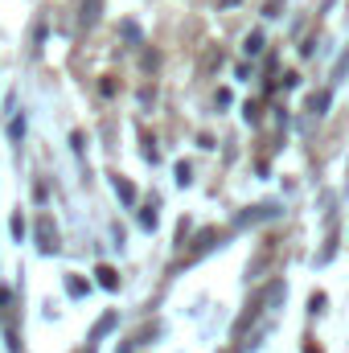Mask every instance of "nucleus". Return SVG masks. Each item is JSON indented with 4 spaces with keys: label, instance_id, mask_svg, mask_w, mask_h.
Masks as SVG:
<instances>
[{
    "label": "nucleus",
    "instance_id": "1",
    "mask_svg": "<svg viewBox=\"0 0 349 353\" xmlns=\"http://www.w3.org/2000/svg\"><path fill=\"white\" fill-rule=\"evenodd\" d=\"M37 247H41V255H54V251H58V230H54L50 218L37 222Z\"/></svg>",
    "mask_w": 349,
    "mask_h": 353
},
{
    "label": "nucleus",
    "instance_id": "2",
    "mask_svg": "<svg viewBox=\"0 0 349 353\" xmlns=\"http://www.w3.org/2000/svg\"><path fill=\"white\" fill-rule=\"evenodd\" d=\"M243 54H247V58H259V54H263V33H259V29H255V33H247Z\"/></svg>",
    "mask_w": 349,
    "mask_h": 353
},
{
    "label": "nucleus",
    "instance_id": "3",
    "mask_svg": "<svg viewBox=\"0 0 349 353\" xmlns=\"http://www.w3.org/2000/svg\"><path fill=\"white\" fill-rule=\"evenodd\" d=\"M94 275H99V283H103L107 292H115V288H119V275H115V267H99Z\"/></svg>",
    "mask_w": 349,
    "mask_h": 353
},
{
    "label": "nucleus",
    "instance_id": "4",
    "mask_svg": "<svg viewBox=\"0 0 349 353\" xmlns=\"http://www.w3.org/2000/svg\"><path fill=\"white\" fill-rule=\"evenodd\" d=\"M115 193H119V197H123V201H128V205H132V201H136V189H132V185H128V181H119V176H115Z\"/></svg>",
    "mask_w": 349,
    "mask_h": 353
},
{
    "label": "nucleus",
    "instance_id": "5",
    "mask_svg": "<svg viewBox=\"0 0 349 353\" xmlns=\"http://www.w3.org/2000/svg\"><path fill=\"white\" fill-rule=\"evenodd\" d=\"M308 107H312V115H325V107H329V94H312V103H308Z\"/></svg>",
    "mask_w": 349,
    "mask_h": 353
},
{
    "label": "nucleus",
    "instance_id": "6",
    "mask_svg": "<svg viewBox=\"0 0 349 353\" xmlns=\"http://www.w3.org/2000/svg\"><path fill=\"white\" fill-rule=\"evenodd\" d=\"M8 136L21 140V136H25V119H12V123H8Z\"/></svg>",
    "mask_w": 349,
    "mask_h": 353
},
{
    "label": "nucleus",
    "instance_id": "7",
    "mask_svg": "<svg viewBox=\"0 0 349 353\" xmlns=\"http://www.w3.org/2000/svg\"><path fill=\"white\" fill-rule=\"evenodd\" d=\"M140 222H144V226L152 230V226H157V210H144V214H140Z\"/></svg>",
    "mask_w": 349,
    "mask_h": 353
},
{
    "label": "nucleus",
    "instance_id": "8",
    "mask_svg": "<svg viewBox=\"0 0 349 353\" xmlns=\"http://www.w3.org/2000/svg\"><path fill=\"white\" fill-rule=\"evenodd\" d=\"M12 234H17V239H25V218H21V214L12 218Z\"/></svg>",
    "mask_w": 349,
    "mask_h": 353
},
{
    "label": "nucleus",
    "instance_id": "9",
    "mask_svg": "<svg viewBox=\"0 0 349 353\" xmlns=\"http://www.w3.org/2000/svg\"><path fill=\"white\" fill-rule=\"evenodd\" d=\"M66 288H70V296H83V292H87V283H83V279H70Z\"/></svg>",
    "mask_w": 349,
    "mask_h": 353
},
{
    "label": "nucleus",
    "instance_id": "10",
    "mask_svg": "<svg viewBox=\"0 0 349 353\" xmlns=\"http://www.w3.org/2000/svg\"><path fill=\"white\" fill-rule=\"evenodd\" d=\"M177 185H189V165H177Z\"/></svg>",
    "mask_w": 349,
    "mask_h": 353
},
{
    "label": "nucleus",
    "instance_id": "11",
    "mask_svg": "<svg viewBox=\"0 0 349 353\" xmlns=\"http://www.w3.org/2000/svg\"><path fill=\"white\" fill-rule=\"evenodd\" d=\"M218 4H222V8H235V4H243V0H218Z\"/></svg>",
    "mask_w": 349,
    "mask_h": 353
}]
</instances>
